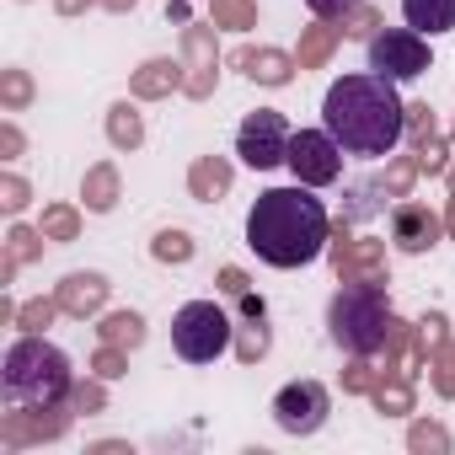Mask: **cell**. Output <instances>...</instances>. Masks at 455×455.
Here are the masks:
<instances>
[{
  "instance_id": "obj_46",
  "label": "cell",
  "mask_w": 455,
  "mask_h": 455,
  "mask_svg": "<svg viewBox=\"0 0 455 455\" xmlns=\"http://www.w3.org/2000/svg\"><path fill=\"white\" fill-rule=\"evenodd\" d=\"M97 6H108V12H134V0H97Z\"/></svg>"
},
{
  "instance_id": "obj_17",
  "label": "cell",
  "mask_w": 455,
  "mask_h": 455,
  "mask_svg": "<svg viewBox=\"0 0 455 455\" xmlns=\"http://www.w3.org/2000/svg\"><path fill=\"white\" fill-rule=\"evenodd\" d=\"M182 81H188V70H182L177 60H145V65L134 70L129 92H134L140 102H156V97H172V92H177Z\"/></svg>"
},
{
  "instance_id": "obj_29",
  "label": "cell",
  "mask_w": 455,
  "mask_h": 455,
  "mask_svg": "<svg viewBox=\"0 0 455 455\" xmlns=\"http://www.w3.org/2000/svg\"><path fill=\"white\" fill-rule=\"evenodd\" d=\"M44 231H28V225H12V236H6V258L22 268V263H33V258H44Z\"/></svg>"
},
{
  "instance_id": "obj_38",
  "label": "cell",
  "mask_w": 455,
  "mask_h": 455,
  "mask_svg": "<svg viewBox=\"0 0 455 455\" xmlns=\"http://www.w3.org/2000/svg\"><path fill=\"white\" fill-rule=\"evenodd\" d=\"M70 407H76V412H102V407H108L102 375H97V380H76V391H70Z\"/></svg>"
},
{
  "instance_id": "obj_19",
  "label": "cell",
  "mask_w": 455,
  "mask_h": 455,
  "mask_svg": "<svg viewBox=\"0 0 455 455\" xmlns=\"http://www.w3.org/2000/svg\"><path fill=\"white\" fill-rule=\"evenodd\" d=\"M81 204H86L92 214H108V209L118 204V166H113V161H97V166L81 177Z\"/></svg>"
},
{
  "instance_id": "obj_21",
  "label": "cell",
  "mask_w": 455,
  "mask_h": 455,
  "mask_svg": "<svg viewBox=\"0 0 455 455\" xmlns=\"http://www.w3.org/2000/svg\"><path fill=\"white\" fill-rule=\"evenodd\" d=\"M108 140H113V150H140L145 145V124H140V113L129 102L108 108Z\"/></svg>"
},
{
  "instance_id": "obj_6",
  "label": "cell",
  "mask_w": 455,
  "mask_h": 455,
  "mask_svg": "<svg viewBox=\"0 0 455 455\" xmlns=\"http://www.w3.org/2000/svg\"><path fill=\"white\" fill-rule=\"evenodd\" d=\"M428 44L418 28H380L370 38V70L386 76V81H418L428 70Z\"/></svg>"
},
{
  "instance_id": "obj_34",
  "label": "cell",
  "mask_w": 455,
  "mask_h": 455,
  "mask_svg": "<svg viewBox=\"0 0 455 455\" xmlns=\"http://www.w3.org/2000/svg\"><path fill=\"white\" fill-rule=\"evenodd\" d=\"M375 386H380V370L364 364V354H354V364L343 370V391H348V396H370Z\"/></svg>"
},
{
  "instance_id": "obj_3",
  "label": "cell",
  "mask_w": 455,
  "mask_h": 455,
  "mask_svg": "<svg viewBox=\"0 0 455 455\" xmlns=\"http://www.w3.org/2000/svg\"><path fill=\"white\" fill-rule=\"evenodd\" d=\"M6 402L12 407H54V402H70L76 391V375H70V359L44 343V332H28L22 343L6 348Z\"/></svg>"
},
{
  "instance_id": "obj_28",
  "label": "cell",
  "mask_w": 455,
  "mask_h": 455,
  "mask_svg": "<svg viewBox=\"0 0 455 455\" xmlns=\"http://www.w3.org/2000/svg\"><path fill=\"white\" fill-rule=\"evenodd\" d=\"M418 172H423V166H418V156H396V161L386 166V177H375V182L386 188V198H407V188L418 182Z\"/></svg>"
},
{
  "instance_id": "obj_23",
  "label": "cell",
  "mask_w": 455,
  "mask_h": 455,
  "mask_svg": "<svg viewBox=\"0 0 455 455\" xmlns=\"http://www.w3.org/2000/svg\"><path fill=\"white\" fill-rule=\"evenodd\" d=\"M370 402H375V412L402 418V412H412V380L407 375H380V386L370 391Z\"/></svg>"
},
{
  "instance_id": "obj_15",
  "label": "cell",
  "mask_w": 455,
  "mask_h": 455,
  "mask_svg": "<svg viewBox=\"0 0 455 455\" xmlns=\"http://www.w3.org/2000/svg\"><path fill=\"white\" fill-rule=\"evenodd\" d=\"M236 65H242V76L258 81V86H290V76L300 70L284 49H242Z\"/></svg>"
},
{
  "instance_id": "obj_47",
  "label": "cell",
  "mask_w": 455,
  "mask_h": 455,
  "mask_svg": "<svg viewBox=\"0 0 455 455\" xmlns=\"http://www.w3.org/2000/svg\"><path fill=\"white\" fill-rule=\"evenodd\" d=\"M444 231L455 236V193H450V214H444Z\"/></svg>"
},
{
  "instance_id": "obj_27",
  "label": "cell",
  "mask_w": 455,
  "mask_h": 455,
  "mask_svg": "<svg viewBox=\"0 0 455 455\" xmlns=\"http://www.w3.org/2000/svg\"><path fill=\"white\" fill-rule=\"evenodd\" d=\"M28 102H33V76L28 70H0V108L22 113Z\"/></svg>"
},
{
  "instance_id": "obj_5",
  "label": "cell",
  "mask_w": 455,
  "mask_h": 455,
  "mask_svg": "<svg viewBox=\"0 0 455 455\" xmlns=\"http://www.w3.org/2000/svg\"><path fill=\"white\" fill-rule=\"evenodd\" d=\"M172 348L188 359V364H209L220 359L225 348H236V327L214 300H188L177 316H172Z\"/></svg>"
},
{
  "instance_id": "obj_30",
  "label": "cell",
  "mask_w": 455,
  "mask_h": 455,
  "mask_svg": "<svg viewBox=\"0 0 455 455\" xmlns=\"http://www.w3.org/2000/svg\"><path fill=\"white\" fill-rule=\"evenodd\" d=\"M428 380H434L439 396H455V343H439L428 354Z\"/></svg>"
},
{
  "instance_id": "obj_48",
  "label": "cell",
  "mask_w": 455,
  "mask_h": 455,
  "mask_svg": "<svg viewBox=\"0 0 455 455\" xmlns=\"http://www.w3.org/2000/svg\"><path fill=\"white\" fill-rule=\"evenodd\" d=\"M450 193H455V166H450Z\"/></svg>"
},
{
  "instance_id": "obj_35",
  "label": "cell",
  "mask_w": 455,
  "mask_h": 455,
  "mask_svg": "<svg viewBox=\"0 0 455 455\" xmlns=\"http://www.w3.org/2000/svg\"><path fill=\"white\" fill-rule=\"evenodd\" d=\"M129 370V348H113V343H102L97 354H92V375H102V380H118Z\"/></svg>"
},
{
  "instance_id": "obj_11",
  "label": "cell",
  "mask_w": 455,
  "mask_h": 455,
  "mask_svg": "<svg viewBox=\"0 0 455 455\" xmlns=\"http://www.w3.org/2000/svg\"><path fill=\"white\" fill-rule=\"evenodd\" d=\"M332 412V396L322 380H290L279 396H274V423L284 434H316Z\"/></svg>"
},
{
  "instance_id": "obj_49",
  "label": "cell",
  "mask_w": 455,
  "mask_h": 455,
  "mask_svg": "<svg viewBox=\"0 0 455 455\" xmlns=\"http://www.w3.org/2000/svg\"><path fill=\"white\" fill-rule=\"evenodd\" d=\"M450 134H455V129H450Z\"/></svg>"
},
{
  "instance_id": "obj_40",
  "label": "cell",
  "mask_w": 455,
  "mask_h": 455,
  "mask_svg": "<svg viewBox=\"0 0 455 455\" xmlns=\"http://www.w3.org/2000/svg\"><path fill=\"white\" fill-rule=\"evenodd\" d=\"M375 28H380V17H375L370 6H354V12L343 17V33H348V38H375Z\"/></svg>"
},
{
  "instance_id": "obj_39",
  "label": "cell",
  "mask_w": 455,
  "mask_h": 455,
  "mask_svg": "<svg viewBox=\"0 0 455 455\" xmlns=\"http://www.w3.org/2000/svg\"><path fill=\"white\" fill-rule=\"evenodd\" d=\"M418 343H423V348H428V354H434V348H439V343H450V322H444V316H439V311H428V316H423V322H418Z\"/></svg>"
},
{
  "instance_id": "obj_2",
  "label": "cell",
  "mask_w": 455,
  "mask_h": 455,
  "mask_svg": "<svg viewBox=\"0 0 455 455\" xmlns=\"http://www.w3.org/2000/svg\"><path fill=\"white\" fill-rule=\"evenodd\" d=\"M247 247L263 263H274V268H306V263H316L332 247L327 204L306 182L258 193V204L247 214Z\"/></svg>"
},
{
  "instance_id": "obj_7",
  "label": "cell",
  "mask_w": 455,
  "mask_h": 455,
  "mask_svg": "<svg viewBox=\"0 0 455 455\" xmlns=\"http://www.w3.org/2000/svg\"><path fill=\"white\" fill-rule=\"evenodd\" d=\"M236 156H242L252 172L284 166V161H290V124H284V113H274V108L247 113L242 129H236Z\"/></svg>"
},
{
  "instance_id": "obj_42",
  "label": "cell",
  "mask_w": 455,
  "mask_h": 455,
  "mask_svg": "<svg viewBox=\"0 0 455 455\" xmlns=\"http://www.w3.org/2000/svg\"><path fill=\"white\" fill-rule=\"evenodd\" d=\"M407 129H412L418 140L434 134V113H428V102H412V108H407Z\"/></svg>"
},
{
  "instance_id": "obj_32",
  "label": "cell",
  "mask_w": 455,
  "mask_h": 455,
  "mask_svg": "<svg viewBox=\"0 0 455 455\" xmlns=\"http://www.w3.org/2000/svg\"><path fill=\"white\" fill-rule=\"evenodd\" d=\"M407 450H412V455H444V450H450V434H444L439 423H412V428H407Z\"/></svg>"
},
{
  "instance_id": "obj_14",
  "label": "cell",
  "mask_w": 455,
  "mask_h": 455,
  "mask_svg": "<svg viewBox=\"0 0 455 455\" xmlns=\"http://www.w3.org/2000/svg\"><path fill=\"white\" fill-rule=\"evenodd\" d=\"M108 279L102 274H65L60 279V290H54V300L65 306V316H76V322H86V316H97L102 306H108Z\"/></svg>"
},
{
  "instance_id": "obj_37",
  "label": "cell",
  "mask_w": 455,
  "mask_h": 455,
  "mask_svg": "<svg viewBox=\"0 0 455 455\" xmlns=\"http://www.w3.org/2000/svg\"><path fill=\"white\" fill-rule=\"evenodd\" d=\"M418 166H423V172H450V145H444L439 134H423V140H418Z\"/></svg>"
},
{
  "instance_id": "obj_24",
  "label": "cell",
  "mask_w": 455,
  "mask_h": 455,
  "mask_svg": "<svg viewBox=\"0 0 455 455\" xmlns=\"http://www.w3.org/2000/svg\"><path fill=\"white\" fill-rule=\"evenodd\" d=\"M209 22L231 28V33H252L258 28V0H209Z\"/></svg>"
},
{
  "instance_id": "obj_8",
  "label": "cell",
  "mask_w": 455,
  "mask_h": 455,
  "mask_svg": "<svg viewBox=\"0 0 455 455\" xmlns=\"http://www.w3.org/2000/svg\"><path fill=\"white\" fill-rule=\"evenodd\" d=\"M284 166L295 172V182L327 188V182L343 177V145L327 129H300V134H290V161Z\"/></svg>"
},
{
  "instance_id": "obj_26",
  "label": "cell",
  "mask_w": 455,
  "mask_h": 455,
  "mask_svg": "<svg viewBox=\"0 0 455 455\" xmlns=\"http://www.w3.org/2000/svg\"><path fill=\"white\" fill-rule=\"evenodd\" d=\"M38 231H44L49 242H76V236H81V214H76L70 204H49V209H44V225H38Z\"/></svg>"
},
{
  "instance_id": "obj_43",
  "label": "cell",
  "mask_w": 455,
  "mask_h": 455,
  "mask_svg": "<svg viewBox=\"0 0 455 455\" xmlns=\"http://www.w3.org/2000/svg\"><path fill=\"white\" fill-rule=\"evenodd\" d=\"M0 156H6V161L22 156V129L17 124H0Z\"/></svg>"
},
{
  "instance_id": "obj_31",
  "label": "cell",
  "mask_w": 455,
  "mask_h": 455,
  "mask_svg": "<svg viewBox=\"0 0 455 455\" xmlns=\"http://www.w3.org/2000/svg\"><path fill=\"white\" fill-rule=\"evenodd\" d=\"M150 258H156V263H188V258H193V236H188V231H161V236L150 242Z\"/></svg>"
},
{
  "instance_id": "obj_41",
  "label": "cell",
  "mask_w": 455,
  "mask_h": 455,
  "mask_svg": "<svg viewBox=\"0 0 455 455\" xmlns=\"http://www.w3.org/2000/svg\"><path fill=\"white\" fill-rule=\"evenodd\" d=\"M306 6H311V12H316L322 22H343V17H348L354 6H364V0H306Z\"/></svg>"
},
{
  "instance_id": "obj_33",
  "label": "cell",
  "mask_w": 455,
  "mask_h": 455,
  "mask_svg": "<svg viewBox=\"0 0 455 455\" xmlns=\"http://www.w3.org/2000/svg\"><path fill=\"white\" fill-rule=\"evenodd\" d=\"M54 316H65V306H60V300H28V306L17 311V327H22V332H44Z\"/></svg>"
},
{
  "instance_id": "obj_18",
  "label": "cell",
  "mask_w": 455,
  "mask_h": 455,
  "mask_svg": "<svg viewBox=\"0 0 455 455\" xmlns=\"http://www.w3.org/2000/svg\"><path fill=\"white\" fill-rule=\"evenodd\" d=\"M343 38H348V33H343L338 22H322V17H316V22L300 33V54H295V65H300V70H316V65H327V60H332V49H338Z\"/></svg>"
},
{
  "instance_id": "obj_22",
  "label": "cell",
  "mask_w": 455,
  "mask_h": 455,
  "mask_svg": "<svg viewBox=\"0 0 455 455\" xmlns=\"http://www.w3.org/2000/svg\"><path fill=\"white\" fill-rule=\"evenodd\" d=\"M97 338L113 343V348H140L145 343V316L140 311H113V316H102Z\"/></svg>"
},
{
  "instance_id": "obj_36",
  "label": "cell",
  "mask_w": 455,
  "mask_h": 455,
  "mask_svg": "<svg viewBox=\"0 0 455 455\" xmlns=\"http://www.w3.org/2000/svg\"><path fill=\"white\" fill-rule=\"evenodd\" d=\"M28 198H33V188H28L17 172L0 177V209H6V214H22V209H28Z\"/></svg>"
},
{
  "instance_id": "obj_16",
  "label": "cell",
  "mask_w": 455,
  "mask_h": 455,
  "mask_svg": "<svg viewBox=\"0 0 455 455\" xmlns=\"http://www.w3.org/2000/svg\"><path fill=\"white\" fill-rule=\"evenodd\" d=\"M231 161L225 156H198L193 166H188V193L198 198V204H214V198H225L231 193Z\"/></svg>"
},
{
  "instance_id": "obj_4",
  "label": "cell",
  "mask_w": 455,
  "mask_h": 455,
  "mask_svg": "<svg viewBox=\"0 0 455 455\" xmlns=\"http://www.w3.org/2000/svg\"><path fill=\"white\" fill-rule=\"evenodd\" d=\"M391 300H386V284H343L327 306V332L343 354H380L386 338H391Z\"/></svg>"
},
{
  "instance_id": "obj_44",
  "label": "cell",
  "mask_w": 455,
  "mask_h": 455,
  "mask_svg": "<svg viewBox=\"0 0 455 455\" xmlns=\"http://www.w3.org/2000/svg\"><path fill=\"white\" fill-rule=\"evenodd\" d=\"M220 290H225V295L236 300V295H247L252 284H247V274H242V268H220Z\"/></svg>"
},
{
  "instance_id": "obj_1",
  "label": "cell",
  "mask_w": 455,
  "mask_h": 455,
  "mask_svg": "<svg viewBox=\"0 0 455 455\" xmlns=\"http://www.w3.org/2000/svg\"><path fill=\"white\" fill-rule=\"evenodd\" d=\"M322 124L327 134L343 145V156H364L380 161L402 145L407 134V102L396 97V86L386 76H343L327 86L322 97Z\"/></svg>"
},
{
  "instance_id": "obj_9",
  "label": "cell",
  "mask_w": 455,
  "mask_h": 455,
  "mask_svg": "<svg viewBox=\"0 0 455 455\" xmlns=\"http://www.w3.org/2000/svg\"><path fill=\"white\" fill-rule=\"evenodd\" d=\"M70 418H76L70 402H54V407H12V412H0V444H6V450H28V444L60 439L70 428Z\"/></svg>"
},
{
  "instance_id": "obj_12",
  "label": "cell",
  "mask_w": 455,
  "mask_h": 455,
  "mask_svg": "<svg viewBox=\"0 0 455 455\" xmlns=\"http://www.w3.org/2000/svg\"><path fill=\"white\" fill-rule=\"evenodd\" d=\"M182 70H188L182 92H188L193 102H204V97L214 92V81H220V49H214V28H182Z\"/></svg>"
},
{
  "instance_id": "obj_20",
  "label": "cell",
  "mask_w": 455,
  "mask_h": 455,
  "mask_svg": "<svg viewBox=\"0 0 455 455\" xmlns=\"http://www.w3.org/2000/svg\"><path fill=\"white\" fill-rule=\"evenodd\" d=\"M402 17H407V28H418L423 38H428V33H450V28H455V0H402Z\"/></svg>"
},
{
  "instance_id": "obj_25",
  "label": "cell",
  "mask_w": 455,
  "mask_h": 455,
  "mask_svg": "<svg viewBox=\"0 0 455 455\" xmlns=\"http://www.w3.org/2000/svg\"><path fill=\"white\" fill-rule=\"evenodd\" d=\"M268 327H263V316H242V327H236V359L242 364H258L263 354H268Z\"/></svg>"
},
{
  "instance_id": "obj_13",
  "label": "cell",
  "mask_w": 455,
  "mask_h": 455,
  "mask_svg": "<svg viewBox=\"0 0 455 455\" xmlns=\"http://www.w3.org/2000/svg\"><path fill=\"white\" fill-rule=\"evenodd\" d=\"M439 236H444V220L428 209V204H396L391 209V242H396V252H428V247H439Z\"/></svg>"
},
{
  "instance_id": "obj_10",
  "label": "cell",
  "mask_w": 455,
  "mask_h": 455,
  "mask_svg": "<svg viewBox=\"0 0 455 455\" xmlns=\"http://www.w3.org/2000/svg\"><path fill=\"white\" fill-rule=\"evenodd\" d=\"M332 268L343 284H386V242L348 236V220L332 225Z\"/></svg>"
},
{
  "instance_id": "obj_45",
  "label": "cell",
  "mask_w": 455,
  "mask_h": 455,
  "mask_svg": "<svg viewBox=\"0 0 455 455\" xmlns=\"http://www.w3.org/2000/svg\"><path fill=\"white\" fill-rule=\"evenodd\" d=\"M86 6H97V0H54V12H60V17H81Z\"/></svg>"
}]
</instances>
